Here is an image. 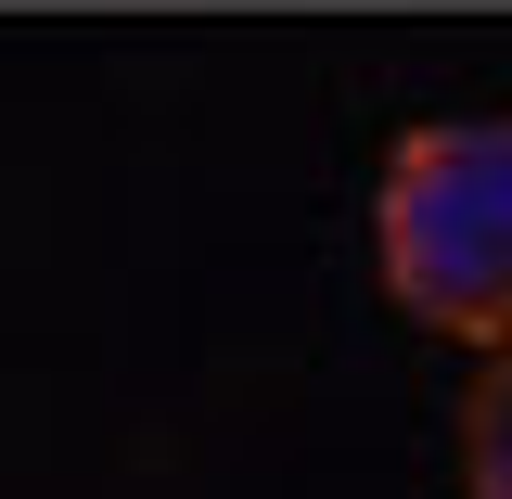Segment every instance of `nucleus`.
<instances>
[{
  "label": "nucleus",
  "instance_id": "f257e3e1",
  "mask_svg": "<svg viewBox=\"0 0 512 499\" xmlns=\"http://www.w3.org/2000/svg\"><path fill=\"white\" fill-rule=\"evenodd\" d=\"M384 308L448 346H512V116H423L372 180Z\"/></svg>",
  "mask_w": 512,
  "mask_h": 499
},
{
  "label": "nucleus",
  "instance_id": "f03ea898",
  "mask_svg": "<svg viewBox=\"0 0 512 499\" xmlns=\"http://www.w3.org/2000/svg\"><path fill=\"white\" fill-rule=\"evenodd\" d=\"M461 499H512V346L461 397Z\"/></svg>",
  "mask_w": 512,
  "mask_h": 499
}]
</instances>
